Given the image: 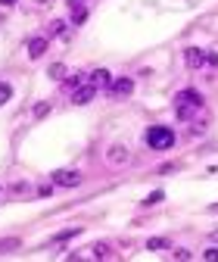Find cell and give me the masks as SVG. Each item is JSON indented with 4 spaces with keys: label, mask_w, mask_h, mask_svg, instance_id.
Here are the masks:
<instances>
[{
    "label": "cell",
    "mask_w": 218,
    "mask_h": 262,
    "mask_svg": "<svg viewBox=\"0 0 218 262\" xmlns=\"http://www.w3.org/2000/svg\"><path fill=\"white\" fill-rule=\"evenodd\" d=\"M199 109H203V94H199V91H194V88L178 91V97H174V116H178L181 122H190Z\"/></svg>",
    "instance_id": "6da1fadb"
},
{
    "label": "cell",
    "mask_w": 218,
    "mask_h": 262,
    "mask_svg": "<svg viewBox=\"0 0 218 262\" xmlns=\"http://www.w3.org/2000/svg\"><path fill=\"white\" fill-rule=\"evenodd\" d=\"M147 147L150 150H172L174 147V131L165 125H153L147 128Z\"/></svg>",
    "instance_id": "7a4b0ae2"
},
{
    "label": "cell",
    "mask_w": 218,
    "mask_h": 262,
    "mask_svg": "<svg viewBox=\"0 0 218 262\" xmlns=\"http://www.w3.org/2000/svg\"><path fill=\"white\" fill-rule=\"evenodd\" d=\"M53 184L56 188H78L81 172H75V168H60V172H53Z\"/></svg>",
    "instance_id": "3957f363"
},
{
    "label": "cell",
    "mask_w": 218,
    "mask_h": 262,
    "mask_svg": "<svg viewBox=\"0 0 218 262\" xmlns=\"http://www.w3.org/2000/svg\"><path fill=\"white\" fill-rule=\"evenodd\" d=\"M106 163L109 166H125L128 163V147H125V143H112V147L106 150Z\"/></svg>",
    "instance_id": "277c9868"
},
{
    "label": "cell",
    "mask_w": 218,
    "mask_h": 262,
    "mask_svg": "<svg viewBox=\"0 0 218 262\" xmlns=\"http://www.w3.org/2000/svg\"><path fill=\"white\" fill-rule=\"evenodd\" d=\"M97 97V88H94V84H81V88L78 91H72V103L75 106H85V103H90V100H94Z\"/></svg>",
    "instance_id": "5b68a950"
},
{
    "label": "cell",
    "mask_w": 218,
    "mask_h": 262,
    "mask_svg": "<svg viewBox=\"0 0 218 262\" xmlns=\"http://www.w3.org/2000/svg\"><path fill=\"white\" fill-rule=\"evenodd\" d=\"M87 81L94 84L97 91H109V88H112V75H109V69H94L87 75Z\"/></svg>",
    "instance_id": "8992f818"
},
{
    "label": "cell",
    "mask_w": 218,
    "mask_h": 262,
    "mask_svg": "<svg viewBox=\"0 0 218 262\" xmlns=\"http://www.w3.org/2000/svg\"><path fill=\"white\" fill-rule=\"evenodd\" d=\"M184 63H187V69H203L206 53L199 47H187V50H184Z\"/></svg>",
    "instance_id": "52a82bcc"
},
{
    "label": "cell",
    "mask_w": 218,
    "mask_h": 262,
    "mask_svg": "<svg viewBox=\"0 0 218 262\" xmlns=\"http://www.w3.org/2000/svg\"><path fill=\"white\" fill-rule=\"evenodd\" d=\"M131 91H134V81H131V78H115L112 88H109V94L122 100V97H131Z\"/></svg>",
    "instance_id": "ba28073f"
},
{
    "label": "cell",
    "mask_w": 218,
    "mask_h": 262,
    "mask_svg": "<svg viewBox=\"0 0 218 262\" xmlns=\"http://www.w3.org/2000/svg\"><path fill=\"white\" fill-rule=\"evenodd\" d=\"M47 47H50V41H47V38H41V35H38V38H31V41H28V56H31V60H41V56L47 53Z\"/></svg>",
    "instance_id": "9c48e42d"
},
{
    "label": "cell",
    "mask_w": 218,
    "mask_h": 262,
    "mask_svg": "<svg viewBox=\"0 0 218 262\" xmlns=\"http://www.w3.org/2000/svg\"><path fill=\"white\" fill-rule=\"evenodd\" d=\"M47 75H50L53 81H65V66H63V63H53V66L47 69Z\"/></svg>",
    "instance_id": "30bf717a"
},
{
    "label": "cell",
    "mask_w": 218,
    "mask_h": 262,
    "mask_svg": "<svg viewBox=\"0 0 218 262\" xmlns=\"http://www.w3.org/2000/svg\"><path fill=\"white\" fill-rule=\"evenodd\" d=\"M87 22V10L85 6H75L72 10V25H85Z\"/></svg>",
    "instance_id": "8fae6325"
},
{
    "label": "cell",
    "mask_w": 218,
    "mask_h": 262,
    "mask_svg": "<svg viewBox=\"0 0 218 262\" xmlns=\"http://www.w3.org/2000/svg\"><path fill=\"white\" fill-rule=\"evenodd\" d=\"M78 234H81V228H69V231H60V234H56V238H53V243H63V240H72V238H78Z\"/></svg>",
    "instance_id": "7c38bea8"
},
{
    "label": "cell",
    "mask_w": 218,
    "mask_h": 262,
    "mask_svg": "<svg viewBox=\"0 0 218 262\" xmlns=\"http://www.w3.org/2000/svg\"><path fill=\"white\" fill-rule=\"evenodd\" d=\"M10 97H13V88L6 81H0V106L3 103H10Z\"/></svg>",
    "instance_id": "4fadbf2b"
},
{
    "label": "cell",
    "mask_w": 218,
    "mask_h": 262,
    "mask_svg": "<svg viewBox=\"0 0 218 262\" xmlns=\"http://www.w3.org/2000/svg\"><path fill=\"white\" fill-rule=\"evenodd\" d=\"M165 247H169V240H165V238H150L147 240V250H165Z\"/></svg>",
    "instance_id": "5bb4252c"
},
{
    "label": "cell",
    "mask_w": 218,
    "mask_h": 262,
    "mask_svg": "<svg viewBox=\"0 0 218 262\" xmlns=\"http://www.w3.org/2000/svg\"><path fill=\"white\" fill-rule=\"evenodd\" d=\"M50 35H56V38H63V35H65L63 19H53V22H50Z\"/></svg>",
    "instance_id": "9a60e30c"
},
{
    "label": "cell",
    "mask_w": 218,
    "mask_h": 262,
    "mask_svg": "<svg viewBox=\"0 0 218 262\" xmlns=\"http://www.w3.org/2000/svg\"><path fill=\"white\" fill-rule=\"evenodd\" d=\"M19 247V240L16 238H6V240H0V253H10V250H16Z\"/></svg>",
    "instance_id": "2e32d148"
},
{
    "label": "cell",
    "mask_w": 218,
    "mask_h": 262,
    "mask_svg": "<svg viewBox=\"0 0 218 262\" xmlns=\"http://www.w3.org/2000/svg\"><path fill=\"white\" fill-rule=\"evenodd\" d=\"M94 253H97V259L103 262V259L109 256V247H106V243H97V247H94Z\"/></svg>",
    "instance_id": "e0dca14e"
},
{
    "label": "cell",
    "mask_w": 218,
    "mask_h": 262,
    "mask_svg": "<svg viewBox=\"0 0 218 262\" xmlns=\"http://www.w3.org/2000/svg\"><path fill=\"white\" fill-rule=\"evenodd\" d=\"M203 259H206V262H218V247H209V250L203 253Z\"/></svg>",
    "instance_id": "ac0fdd59"
},
{
    "label": "cell",
    "mask_w": 218,
    "mask_h": 262,
    "mask_svg": "<svg viewBox=\"0 0 218 262\" xmlns=\"http://www.w3.org/2000/svg\"><path fill=\"white\" fill-rule=\"evenodd\" d=\"M174 262H190V253L187 250H174Z\"/></svg>",
    "instance_id": "d6986e66"
},
{
    "label": "cell",
    "mask_w": 218,
    "mask_h": 262,
    "mask_svg": "<svg viewBox=\"0 0 218 262\" xmlns=\"http://www.w3.org/2000/svg\"><path fill=\"white\" fill-rule=\"evenodd\" d=\"M50 113V103H38L35 106V116H38V119H41V116H47Z\"/></svg>",
    "instance_id": "ffe728a7"
},
{
    "label": "cell",
    "mask_w": 218,
    "mask_h": 262,
    "mask_svg": "<svg viewBox=\"0 0 218 262\" xmlns=\"http://www.w3.org/2000/svg\"><path fill=\"white\" fill-rule=\"evenodd\" d=\"M159 200H162V191H156V193H150V197H147L144 203H147V206H153V203H159Z\"/></svg>",
    "instance_id": "44dd1931"
},
{
    "label": "cell",
    "mask_w": 218,
    "mask_h": 262,
    "mask_svg": "<svg viewBox=\"0 0 218 262\" xmlns=\"http://www.w3.org/2000/svg\"><path fill=\"white\" fill-rule=\"evenodd\" d=\"M206 63L212 66V69H218V53H212V50H209V53H206Z\"/></svg>",
    "instance_id": "7402d4cb"
},
{
    "label": "cell",
    "mask_w": 218,
    "mask_h": 262,
    "mask_svg": "<svg viewBox=\"0 0 218 262\" xmlns=\"http://www.w3.org/2000/svg\"><path fill=\"white\" fill-rule=\"evenodd\" d=\"M174 168H178V166H174V163H165L162 168H159V175H172V172H174Z\"/></svg>",
    "instance_id": "603a6c76"
},
{
    "label": "cell",
    "mask_w": 218,
    "mask_h": 262,
    "mask_svg": "<svg viewBox=\"0 0 218 262\" xmlns=\"http://www.w3.org/2000/svg\"><path fill=\"white\" fill-rule=\"evenodd\" d=\"M69 262H87L85 253H75V256H69Z\"/></svg>",
    "instance_id": "cb8c5ba5"
},
{
    "label": "cell",
    "mask_w": 218,
    "mask_h": 262,
    "mask_svg": "<svg viewBox=\"0 0 218 262\" xmlns=\"http://www.w3.org/2000/svg\"><path fill=\"white\" fill-rule=\"evenodd\" d=\"M69 6L75 10V6H85V0H69Z\"/></svg>",
    "instance_id": "d4e9b609"
},
{
    "label": "cell",
    "mask_w": 218,
    "mask_h": 262,
    "mask_svg": "<svg viewBox=\"0 0 218 262\" xmlns=\"http://www.w3.org/2000/svg\"><path fill=\"white\" fill-rule=\"evenodd\" d=\"M0 3H3V6H13V3H16V0H0Z\"/></svg>",
    "instance_id": "484cf974"
}]
</instances>
